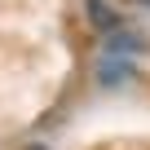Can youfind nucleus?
Returning a JSON list of instances; mask_svg holds the SVG:
<instances>
[{"instance_id": "obj_1", "label": "nucleus", "mask_w": 150, "mask_h": 150, "mask_svg": "<svg viewBox=\"0 0 150 150\" xmlns=\"http://www.w3.org/2000/svg\"><path fill=\"white\" fill-rule=\"evenodd\" d=\"M137 75V66H132V57H102V66H97V84L102 88H119V84H128Z\"/></svg>"}, {"instance_id": "obj_2", "label": "nucleus", "mask_w": 150, "mask_h": 150, "mask_svg": "<svg viewBox=\"0 0 150 150\" xmlns=\"http://www.w3.org/2000/svg\"><path fill=\"white\" fill-rule=\"evenodd\" d=\"M84 9H88V22H93L102 35H110V31H119V27H124V18H119V9L110 5V0H88Z\"/></svg>"}, {"instance_id": "obj_3", "label": "nucleus", "mask_w": 150, "mask_h": 150, "mask_svg": "<svg viewBox=\"0 0 150 150\" xmlns=\"http://www.w3.org/2000/svg\"><path fill=\"white\" fill-rule=\"evenodd\" d=\"M141 49H146V40H141L137 31H124V27H119V31L106 35V57H132V53H141Z\"/></svg>"}, {"instance_id": "obj_4", "label": "nucleus", "mask_w": 150, "mask_h": 150, "mask_svg": "<svg viewBox=\"0 0 150 150\" xmlns=\"http://www.w3.org/2000/svg\"><path fill=\"white\" fill-rule=\"evenodd\" d=\"M137 5H146V9H150V0H137Z\"/></svg>"}, {"instance_id": "obj_5", "label": "nucleus", "mask_w": 150, "mask_h": 150, "mask_svg": "<svg viewBox=\"0 0 150 150\" xmlns=\"http://www.w3.org/2000/svg\"><path fill=\"white\" fill-rule=\"evenodd\" d=\"M27 150H44V146H27Z\"/></svg>"}]
</instances>
